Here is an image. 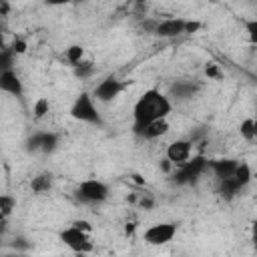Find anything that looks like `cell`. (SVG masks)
<instances>
[{
  "label": "cell",
  "instance_id": "cell-13",
  "mask_svg": "<svg viewBox=\"0 0 257 257\" xmlns=\"http://www.w3.org/2000/svg\"><path fill=\"white\" fill-rule=\"evenodd\" d=\"M209 167L211 171L215 173V177L219 181H225V179H231L235 169H237V161L233 159H217V161H209Z\"/></svg>",
  "mask_w": 257,
  "mask_h": 257
},
{
  "label": "cell",
  "instance_id": "cell-25",
  "mask_svg": "<svg viewBox=\"0 0 257 257\" xmlns=\"http://www.w3.org/2000/svg\"><path fill=\"white\" fill-rule=\"evenodd\" d=\"M72 227H76V229H80V231H84V233H90V231H92V225H90L86 219H76V221H72Z\"/></svg>",
  "mask_w": 257,
  "mask_h": 257
},
{
  "label": "cell",
  "instance_id": "cell-12",
  "mask_svg": "<svg viewBox=\"0 0 257 257\" xmlns=\"http://www.w3.org/2000/svg\"><path fill=\"white\" fill-rule=\"evenodd\" d=\"M169 131H171L169 120H167V118H161V120H153V122L145 124L143 128L135 131V135H139V137H143V139H147V141H153V139L165 137Z\"/></svg>",
  "mask_w": 257,
  "mask_h": 257
},
{
  "label": "cell",
  "instance_id": "cell-15",
  "mask_svg": "<svg viewBox=\"0 0 257 257\" xmlns=\"http://www.w3.org/2000/svg\"><path fill=\"white\" fill-rule=\"evenodd\" d=\"M239 191H241V187L235 183L233 177H231V179H225V181H219V193H221L223 197L231 199V197H235Z\"/></svg>",
  "mask_w": 257,
  "mask_h": 257
},
{
  "label": "cell",
  "instance_id": "cell-27",
  "mask_svg": "<svg viewBox=\"0 0 257 257\" xmlns=\"http://www.w3.org/2000/svg\"><path fill=\"white\" fill-rule=\"evenodd\" d=\"M247 30H249L251 42H255V40H257V20H249V22H247Z\"/></svg>",
  "mask_w": 257,
  "mask_h": 257
},
{
  "label": "cell",
  "instance_id": "cell-1",
  "mask_svg": "<svg viewBox=\"0 0 257 257\" xmlns=\"http://www.w3.org/2000/svg\"><path fill=\"white\" fill-rule=\"evenodd\" d=\"M171 110H173V104H171L167 94H163L159 88L145 90L133 106V118H135L133 131H139L153 120L167 118L171 114Z\"/></svg>",
  "mask_w": 257,
  "mask_h": 257
},
{
  "label": "cell",
  "instance_id": "cell-9",
  "mask_svg": "<svg viewBox=\"0 0 257 257\" xmlns=\"http://www.w3.org/2000/svg\"><path fill=\"white\" fill-rule=\"evenodd\" d=\"M30 151H42V153H52L58 145V135L42 131V133H34L28 141H26Z\"/></svg>",
  "mask_w": 257,
  "mask_h": 257
},
{
  "label": "cell",
  "instance_id": "cell-33",
  "mask_svg": "<svg viewBox=\"0 0 257 257\" xmlns=\"http://www.w3.org/2000/svg\"><path fill=\"white\" fill-rule=\"evenodd\" d=\"M0 223H4V217H2V213H0Z\"/></svg>",
  "mask_w": 257,
  "mask_h": 257
},
{
  "label": "cell",
  "instance_id": "cell-8",
  "mask_svg": "<svg viewBox=\"0 0 257 257\" xmlns=\"http://www.w3.org/2000/svg\"><path fill=\"white\" fill-rule=\"evenodd\" d=\"M191 153H193V143L187 139H177L167 147V161L175 167H181L191 159Z\"/></svg>",
  "mask_w": 257,
  "mask_h": 257
},
{
  "label": "cell",
  "instance_id": "cell-26",
  "mask_svg": "<svg viewBox=\"0 0 257 257\" xmlns=\"http://www.w3.org/2000/svg\"><path fill=\"white\" fill-rule=\"evenodd\" d=\"M201 28V22H197V20H187L185 22V32L187 34H193V32H197Z\"/></svg>",
  "mask_w": 257,
  "mask_h": 257
},
{
  "label": "cell",
  "instance_id": "cell-2",
  "mask_svg": "<svg viewBox=\"0 0 257 257\" xmlns=\"http://www.w3.org/2000/svg\"><path fill=\"white\" fill-rule=\"evenodd\" d=\"M70 116L80 120V122H90V124H102V118H100V112L94 104V98L90 92H80L72 106H70Z\"/></svg>",
  "mask_w": 257,
  "mask_h": 257
},
{
  "label": "cell",
  "instance_id": "cell-32",
  "mask_svg": "<svg viewBox=\"0 0 257 257\" xmlns=\"http://www.w3.org/2000/svg\"><path fill=\"white\" fill-rule=\"evenodd\" d=\"M6 257H24V255H6Z\"/></svg>",
  "mask_w": 257,
  "mask_h": 257
},
{
  "label": "cell",
  "instance_id": "cell-16",
  "mask_svg": "<svg viewBox=\"0 0 257 257\" xmlns=\"http://www.w3.org/2000/svg\"><path fill=\"white\" fill-rule=\"evenodd\" d=\"M197 86L191 82H177L173 84V94H177V98H191L195 94Z\"/></svg>",
  "mask_w": 257,
  "mask_h": 257
},
{
  "label": "cell",
  "instance_id": "cell-18",
  "mask_svg": "<svg viewBox=\"0 0 257 257\" xmlns=\"http://www.w3.org/2000/svg\"><path fill=\"white\" fill-rule=\"evenodd\" d=\"M48 110H50V100L46 98V96H40V98H36L34 100V106H32V112H34V118H44L46 114H48Z\"/></svg>",
  "mask_w": 257,
  "mask_h": 257
},
{
  "label": "cell",
  "instance_id": "cell-20",
  "mask_svg": "<svg viewBox=\"0 0 257 257\" xmlns=\"http://www.w3.org/2000/svg\"><path fill=\"white\" fill-rule=\"evenodd\" d=\"M241 137H243L245 141H253V139L257 137V124H255L253 118L241 120Z\"/></svg>",
  "mask_w": 257,
  "mask_h": 257
},
{
  "label": "cell",
  "instance_id": "cell-19",
  "mask_svg": "<svg viewBox=\"0 0 257 257\" xmlns=\"http://www.w3.org/2000/svg\"><path fill=\"white\" fill-rule=\"evenodd\" d=\"M30 187H32V191L34 193H46L48 189H50V175H36L34 179H32V183H30Z\"/></svg>",
  "mask_w": 257,
  "mask_h": 257
},
{
  "label": "cell",
  "instance_id": "cell-5",
  "mask_svg": "<svg viewBox=\"0 0 257 257\" xmlns=\"http://www.w3.org/2000/svg\"><path fill=\"white\" fill-rule=\"evenodd\" d=\"M175 235H177V223H155L145 229L143 239L149 245L161 247V245H167L169 241H173Z\"/></svg>",
  "mask_w": 257,
  "mask_h": 257
},
{
  "label": "cell",
  "instance_id": "cell-4",
  "mask_svg": "<svg viewBox=\"0 0 257 257\" xmlns=\"http://www.w3.org/2000/svg\"><path fill=\"white\" fill-rule=\"evenodd\" d=\"M60 241L70 249V251H74V253H78V255H88V253H92L94 251V243H92V239H90V233H84V231H80V229H76V227H66L62 233H60Z\"/></svg>",
  "mask_w": 257,
  "mask_h": 257
},
{
  "label": "cell",
  "instance_id": "cell-3",
  "mask_svg": "<svg viewBox=\"0 0 257 257\" xmlns=\"http://www.w3.org/2000/svg\"><path fill=\"white\" fill-rule=\"evenodd\" d=\"M209 167V161L203 157V155H197V157H191L187 163H183L181 167L175 169L173 173V181L177 185H187V183H195L201 173Z\"/></svg>",
  "mask_w": 257,
  "mask_h": 257
},
{
  "label": "cell",
  "instance_id": "cell-24",
  "mask_svg": "<svg viewBox=\"0 0 257 257\" xmlns=\"http://www.w3.org/2000/svg\"><path fill=\"white\" fill-rule=\"evenodd\" d=\"M8 48H10V52L16 56V54H24L28 46H26V40H22V38H16V40H14V42H12Z\"/></svg>",
  "mask_w": 257,
  "mask_h": 257
},
{
  "label": "cell",
  "instance_id": "cell-17",
  "mask_svg": "<svg viewBox=\"0 0 257 257\" xmlns=\"http://www.w3.org/2000/svg\"><path fill=\"white\" fill-rule=\"evenodd\" d=\"M64 56H66V60H68L72 66H76V64L84 58V48H82L80 44H72V46H68V48H66Z\"/></svg>",
  "mask_w": 257,
  "mask_h": 257
},
{
  "label": "cell",
  "instance_id": "cell-10",
  "mask_svg": "<svg viewBox=\"0 0 257 257\" xmlns=\"http://www.w3.org/2000/svg\"><path fill=\"white\" fill-rule=\"evenodd\" d=\"M185 18H165L155 24V34L161 38H175L185 32Z\"/></svg>",
  "mask_w": 257,
  "mask_h": 257
},
{
  "label": "cell",
  "instance_id": "cell-30",
  "mask_svg": "<svg viewBox=\"0 0 257 257\" xmlns=\"http://www.w3.org/2000/svg\"><path fill=\"white\" fill-rule=\"evenodd\" d=\"M141 205H143V207H153V201H151V199H143Z\"/></svg>",
  "mask_w": 257,
  "mask_h": 257
},
{
  "label": "cell",
  "instance_id": "cell-11",
  "mask_svg": "<svg viewBox=\"0 0 257 257\" xmlns=\"http://www.w3.org/2000/svg\"><path fill=\"white\" fill-rule=\"evenodd\" d=\"M0 90L6 94H12V96H22V92H24L22 80L12 68L0 72Z\"/></svg>",
  "mask_w": 257,
  "mask_h": 257
},
{
  "label": "cell",
  "instance_id": "cell-23",
  "mask_svg": "<svg viewBox=\"0 0 257 257\" xmlns=\"http://www.w3.org/2000/svg\"><path fill=\"white\" fill-rule=\"evenodd\" d=\"M12 66H14V54L10 52V48H0V72L10 70Z\"/></svg>",
  "mask_w": 257,
  "mask_h": 257
},
{
  "label": "cell",
  "instance_id": "cell-14",
  "mask_svg": "<svg viewBox=\"0 0 257 257\" xmlns=\"http://www.w3.org/2000/svg\"><path fill=\"white\" fill-rule=\"evenodd\" d=\"M251 177H253V171H251L249 163H237V169H235V173H233V179H235V183H237L241 189L251 183Z\"/></svg>",
  "mask_w": 257,
  "mask_h": 257
},
{
  "label": "cell",
  "instance_id": "cell-21",
  "mask_svg": "<svg viewBox=\"0 0 257 257\" xmlns=\"http://www.w3.org/2000/svg\"><path fill=\"white\" fill-rule=\"evenodd\" d=\"M14 209H16V199L12 195H0V213H2V217L4 219L10 217Z\"/></svg>",
  "mask_w": 257,
  "mask_h": 257
},
{
  "label": "cell",
  "instance_id": "cell-22",
  "mask_svg": "<svg viewBox=\"0 0 257 257\" xmlns=\"http://www.w3.org/2000/svg\"><path fill=\"white\" fill-rule=\"evenodd\" d=\"M92 70H94V66H92L90 60H80V62L74 66V74H76L78 78H88V76L92 74Z\"/></svg>",
  "mask_w": 257,
  "mask_h": 257
},
{
  "label": "cell",
  "instance_id": "cell-6",
  "mask_svg": "<svg viewBox=\"0 0 257 257\" xmlns=\"http://www.w3.org/2000/svg\"><path fill=\"white\" fill-rule=\"evenodd\" d=\"M78 197L86 203H102L108 199V187L100 179H84L78 185Z\"/></svg>",
  "mask_w": 257,
  "mask_h": 257
},
{
  "label": "cell",
  "instance_id": "cell-7",
  "mask_svg": "<svg viewBox=\"0 0 257 257\" xmlns=\"http://www.w3.org/2000/svg\"><path fill=\"white\" fill-rule=\"evenodd\" d=\"M122 88H124V84H122L118 78L106 76V78H102V80L94 86L92 98H94V100H100V102H108V100L116 98V96L122 92Z\"/></svg>",
  "mask_w": 257,
  "mask_h": 257
},
{
  "label": "cell",
  "instance_id": "cell-28",
  "mask_svg": "<svg viewBox=\"0 0 257 257\" xmlns=\"http://www.w3.org/2000/svg\"><path fill=\"white\" fill-rule=\"evenodd\" d=\"M205 72H207V76H209V78H219V76H221V72H219L217 64H209V66L205 68Z\"/></svg>",
  "mask_w": 257,
  "mask_h": 257
},
{
  "label": "cell",
  "instance_id": "cell-29",
  "mask_svg": "<svg viewBox=\"0 0 257 257\" xmlns=\"http://www.w3.org/2000/svg\"><path fill=\"white\" fill-rule=\"evenodd\" d=\"M135 227H137L135 223H126V225H124V233H126V235H133V233H135Z\"/></svg>",
  "mask_w": 257,
  "mask_h": 257
},
{
  "label": "cell",
  "instance_id": "cell-31",
  "mask_svg": "<svg viewBox=\"0 0 257 257\" xmlns=\"http://www.w3.org/2000/svg\"><path fill=\"white\" fill-rule=\"evenodd\" d=\"M2 28H4V26H2V22H0V48H8V46L4 44V40H2Z\"/></svg>",
  "mask_w": 257,
  "mask_h": 257
}]
</instances>
